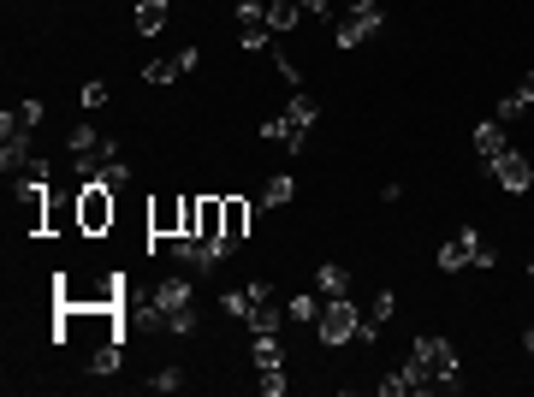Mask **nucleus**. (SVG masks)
<instances>
[{"mask_svg": "<svg viewBox=\"0 0 534 397\" xmlns=\"http://www.w3.org/2000/svg\"><path fill=\"white\" fill-rule=\"evenodd\" d=\"M149 385H155V392H179V385H184V368H161Z\"/></svg>", "mask_w": 534, "mask_h": 397, "instance_id": "7c9ffc66", "label": "nucleus"}, {"mask_svg": "<svg viewBox=\"0 0 534 397\" xmlns=\"http://www.w3.org/2000/svg\"><path fill=\"white\" fill-rule=\"evenodd\" d=\"M167 243H172V261L190 267V273H214L226 256H232L226 243H208V238H167Z\"/></svg>", "mask_w": 534, "mask_h": 397, "instance_id": "0eeeda50", "label": "nucleus"}, {"mask_svg": "<svg viewBox=\"0 0 534 397\" xmlns=\"http://www.w3.org/2000/svg\"><path fill=\"white\" fill-rule=\"evenodd\" d=\"M297 6H303L309 18H327V13H333V0H297Z\"/></svg>", "mask_w": 534, "mask_h": 397, "instance_id": "473e14b6", "label": "nucleus"}, {"mask_svg": "<svg viewBox=\"0 0 534 397\" xmlns=\"http://www.w3.org/2000/svg\"><path fill=\"white\" fill-rule=\"evenodd\" d=\"M36 125H42V101H36V95H24L18 107L0 113V137H6V131H36Z\"/></svg>", "mask_w": 534, "mask_h": 397, "instance_id": "dca6fc26", "label": "nucleus"}, {"mask_svg": "<svg viewBox=\"0 0 534 397\" xmlns=\"http://www.w3.org/2000/svg\"><path fill=\"white\" fill-rule=\"evenodd\" d=\"M315 119H321V101H315V95H291V101H285V113L262 125V142H280V149H291V155H297V149L309 142Z\"/></svg>", "mask_w": 534, "mask_h": 397, "instance_id": "f03ea898", "label": "nucleus"}, {"mask_svg": "<svg viewBox=\"0 0 534 397\" xmlns=\"http://www.w3.org/2000/svg\"><path fill=\"white\" fill-rule=\"evenodd\" d=\"M522 107H534V71L517 84V95H505V101H499V113H493V119H499V125H511V119H517Z\"/></svg>", "mask_w": 534, "mask_h": 397, "instance_id": "412c9836", "label": "nucleus"}, {"mask_svg": "<svg viewBox=\"0 0 534 397\" xmlns=\"http://www.w3.org/2000/svg\"><path fill=\"white\" fill-rule=\"evenodd\" d=\"M30 131H6V137H0V172H6V178H13V172H24L30 167Z\"/></svg>", "mask_w": 534, "mask_h": 397, "instance_id": "f8f14e48", "label": "nucleus"}, {"mask_svg": "<svg viewBox=\"0 0 534 397\" xmlns=\"http://www.w3.org/2000/svg\"><path fill=\"white\" fill-rule=\"evenodd\" d=\"M273 66H280V71H285V77H291V84H303V71H297V59H285V54H280V48H273Z\"/></svg>", "mask_w": 534, "mask_h": 397, "instance_id": "2f4dec72", "label": "nucleus"}, {"mask_svg": "<svg viewBox=\"0 0 534 397\" xmlns=\"http://www.w3.org/2000/svg\"><path fill=\"white\" fill-rule=\"evenodd\" d=\"M315 338H321L327 350L363 338V309H356L351 297H327V302H321V320H315Z\"/></svg>", "mask_w": 534, "mask_h": 397, "instance_id": "39448f33", "label": "nucleus"}, {"mask_svg": "<svg viewBox=\"0 0 534 397\" xmlns=\"http://www.w3.org/2000/svg\"><path fill=\"white\" fill-rule=\"evenodd\" d=\"M291 196H297V178H291V172H273V178L262 185V196H255V208H262V213H273V208H285Z\"/></svg>", "mask_w": 534, "mask_h": 397, "instance_id": "a211bd4d", "label": "nucleus"}, {"mask_svg": "<svg viewBox=\"0 0 534 397\" xmlns=\"http://www.w3.org/2000/svg\"><path fill=\"white\" fill-rule=\"evenodd\" d=\"M96 178H107L113 190H125V185H131V160H125V155H107V160H101V172H96Z\"/></svg>", "mask_w": 534, "mask_h": 397, "instance_id": "393cba45", "label": "nucleus"}, {"mask_svg": "<svg viewBox=\"0 0 534 397\" xmlns=\"http://www.w3.org/2000/svg\"><path fill=\"white\" fill-rule=\"evenodd\" d=\"M321 291H297V297H285V320H291V327H315V320H321Z\"/></svg>", "mask_w": 534, "mask_h": 397, "instance_id": "f3484780", "label": "nucleus"}, {"mask_svg": "<svg viewBox=\"0 0 534 397\" xmlns=\"http://www.w3.org/2000/svg\"><path fill=\"white\" fill-rule=\"evenodd\" d=\"M522 344H529V356H534V327H529V332H522Z\"/></svg>", "mask_w": 534, "mask_h": 397, "instance_id": "72a5a7b5", "label": "nucleus"}, {"mask_svg": "<svg viewBox=\"0 0 534 397\" xmlns=\"http://www.w3.org/2000/svg\"><path fill=\"white\" fill-rule=\"evenodd\" d=\"M380 30H386V13H380V18H338V24H333V42L338 48H363L368 36H380Z\"/></svg>", "mask_w": 534, "mask_h": 397, "instance_id": "9b49d317", "label": "nucleus"}, {"mask_svg": "<svg viewBox=\"0 0 534 397\" xmlns=\"http://www.w3.org/2000/svg\"><path fill=\"white\" fill-rule=\"evenodd\" d=\"M392 309H398V297H392V291H380V297L368 302V314H363V344H374V338H380V327L392 320Z\"/></svg>", "mask_w": 534, "mask_h": 397, "instance_id": "6ab92c4d", "label": "nucleus"}, {"mask_svg": "<svg viewBox=\"0 0 534 397\" xmlns=\"http://www.w3.org/2000/svg\"><path fill=\"white\" fill-rule=\"evenodd\" d=\"M149 231H155V238H179V231H184V196L179 202L161 196L155 208H149ZM155 238H149V249H155Z\"/></svg>", "mask_w": 534, "mask_h": 397, "instance_id": "1a4fd4ad", "label": "nucleus"}, {"mask_svg": "<svg viewBox=\"0 0 534 397\" xmlns=\"http://www.w3.org/2000/svg\"><path fill=\"white\" fill-rule=\"evenodd\" d=\"M380 13H386L380 0H345V18H380Z\"/></svg>", "mask_w": 534, "mask_h": 397, "instance_id": "c756f323", "label": "nucleus"}, {"mask_svg": "<svg viewBox=\"0 0 534 397\" xmlns=\"http://www.w3.org/2000/svg\"><path fill=\"white\" fill-rule=\"evenodd\" d=\"M529 284H534V261H529Z\"/></svg>", "mask_w": 534, "mask_h": 397, "instance_id": "f704fd0d", "label": "nucleus"}, {"mask_svg": "<svg viewBox=\"0 0 534 397\" xmlns=\"http://www.w3.org/2000/svg\"><path fill=\"white\" fill-rule=\"evenodd\" d=\"M190 297H197V284L179 279V273L155 284V302H149V309H155V320L172 332V338H190V332H197V302Z\"/></svg>", "mask_w": 534, "mask_h": 397, "instance_id": "f257e3e1", "label": "nucleus"}, {"mask_svg": "<svg viewBox=\"0 0 534 397\" xmlns=\"http://www.w3.org/2000/svg\"><path fill=\"white\" fill-rule=\"evenodd\" d=\"M315 291H321V297H351V267H345V261H321V267H315Z\"/></svg>", "mask_w": 534, "mask_h": 397, "instance_id": "2eb2a0df", "label": "nucleus"}, {"mask_svg": "<svg viewBox=\"0 0 534 397\" xmlns=\"http://www.w3.org/2000/svg\"><path fill=\"white\" fill-rule=\"evenodd\" d=\"M78 231L84 238H101V231H113V213H119V202H113V185L107 178H84V190H78Z\"/></svg>", "mask_w": 534, "mask_h": 397, "instance_id": "20e7f679", "label": "nucleus"}, {"mask_svg": "<svg viewBox=\"0 0 534 397\" xmlns=\"http://www.w3.org/2000/svg\"><path fill=\"white\" fill-rule=\"evenodd\" d=\"M487 178H493L499 190H511V196H522V190L534 185V167H529V155H522V149H505V155L487 167Z\"/></svg>", "mask_w": 534, "mask_h": 397, "instance_id": "6e6552de", "label": "nucleus"}, {"mask_svg": "<svg viewBox=\"0 0 534 397\" xmlns=\"http://www.w3.org/2000/svg\"><path fill=\"white\" fill-rule=\"evenodd\" d=\"M184 77V66H179V54L172 59H149V66H143V84H155V89H167V84H179Z\"/></svg>", "mask_w": 534, "mask_h": 397, "instance_id": "4be33fe9", "label": "nucleus"}, {"mask_svg": "<svg viewBox=\"0 0 534 397\" xmlns=\"http://www.w3.org/2000/svg\"><path fill=\"white\" fill-rule=\"evenodd\" d=\"M220 202H226V243L238 249V243L250 238V220H255V213H262V208H255L250 196H220Z\"/></svg>", "mask_w": 534, "mask_h": 397, "instance_id": "9d476101", "label": "nucleus"}, {"mask_svg": "<svg viewBox=\"0 0 534 397\" xmlns=\"http://www.w3.org/2000/svg\"><path fill=\"white\" fill-rule=\"evenodd\" d=\"M66 142H71V155H96V149H101L107 137H101V131L84 119V125H71V137H66Z\"/></svg>", "mask_w": 534, "mask_h": 397, "instance_id": "b1692460", "label": "nucleus"}, {"mask_svg": "<svg viewBox=\"0 0 534 397\" xmlns=\"http://www.w3.org/2000/svg\"><path fill=\"white\" fill-rule=\"evenodd\" d=\"M78 101H84V113H101V107H107V84H101V77H89V84L78 89Z\"/></svg>", "mask_w": 534, "mask_h": 397, "instance_id": "bb28decb", "label": "nucleus"}, {"mask_svg": "<svg viewBox=\"0 0 534 397\" xmlns=\"http://www.w3.org/2000/svg\"><path fill=\"white\" fill-rule=\"evenodd\" d=\"M285 368H262V397H285Z\"/></svg>", "mask_w": 534, "mask_h": 397, "instance_id": "c85d7f7f", "label": "nucleus"}, {"mask_svg": "<svg viewBox=\"0 0 534 397\" xmlns=\"http://www.w3.org/2000/svg\"><path fill=\"white\" fill-rule=\"evenodd\" d=\"M250 356H255V368H285L280 332H255V338H250Z\"/></svg>", "mask_w": 534, "mask_h": 397, "instance_id": "aec40b11", "label": "nucleus"}, {"mask_svg": "<svg viewBox=\"0 0 534 397\" xmlns=\"http://www.w3.org/2000/svg\"><path fill=\"white\" fill-rule=\"evenodd\" d=\"M232 18H238V42L250 48V54H273V30H267V0H238V6H232Z\"/></svg>", "mask_w": 534, "mask_h": 397, "instance_id": "423d86ee", "label": "nucleus"}, {"mask_svg": "<svg viewBox=\"0 0 534 397\" xmlns=\"http://www.w3.org/2000/svg\"><path fill=\"white\" fill-rule=\"evenodd\" d=\"M291 24H297V0H267V30H273V36H285Z\"/></svg>", "mask_w": 534, "mask_h": 397, "instance_id": "5701e85b", "label": "nucleus"}, {"mask_svg": "<svg viewBox=\"0 0 534 397\" xmlns=\"http://www.w3.org/2000/svg\"><path fill=\"white\" fill-rule=\"evenodd\" d=\"M172 18V0H137V13H131V24H137V36H161Z\"/></svg>", "mask_w": 534, "mask_h": 397, "instance_id": "4468645a", "label": "nucleus"}, {"mask_svg": "<svg viewBox=\"0 0 534 397\" xmlns=\"http://www.w3.org/2000/svg\"><path fill=\"white\" fill-rule=\"evenodd\" d=\"M464 267H481V273L499 267V249H493L475 226H457L446 243H439V273H464Z\"/></svg>", "mask_w": 534, "mask_h": 397, "instance_id": "7ed1b4c3", "label": "nucleus"}, {"mask_svg": "<svg viewBox=\"0 0 534 397\" xmlns=\"http://www.w3.org/2000/svg\"><path fill=\"white\" fill-rule=\"evenodd\" d=\"M220 309L232 314V320H250V314H255V297H250V291H226V297H220Z\"/></svg>", "mask_w": 534, "mask_h": 397, "instance_id": "a878e982", "label": "nucleus"}, {"mask_svg": "<svg viewBox=\"0 0 534 397\" xmlns=\"http://www.w3.org/2000/svg\"><path fill=\"white\" fill-rule=\"evenodd\" d=\"M505 149H511L505 125H499V119H481V125H475V155H481V167H493V160L505 155Z\"/></svg>", "mask_w": 534, "mask_h": 397, "instance_id": "ddd939ff", "label": "nucleus"}, {"mask_svg": "<svg viewBox=\"0 0 534 397\" xmlns=\"http://www.w3.org/2000/svg\"><path fill=\"white\" fill-rule=\"evenodd\" d=\"M380 397H410V380H404V368L398 374H380V385H374Z\"/></svg>", "mask_w": 534, "mask_h": 397, "instance_id": "cd10ccee", "label": "nucleus"}]
</instances>
